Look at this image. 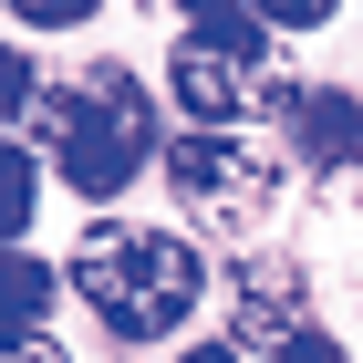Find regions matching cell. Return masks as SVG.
Instances as JSON below:
<instances>
[{"label":"cell","mask_w":363,"mask_h":363,"mask_svg":"<svg viewBox=\"0 0 363 363\" xmlns=\"http://www.w3.org/2000/svg\"><path fill=\"white\" fill-rule=\"evenodd\" d=\"M62 280L84 291V311L114 342H167L187 333V311L208 301V259L177 228H135V218H94L62 259Z\"/></svg>","instance_id":"1"},{"label":"cell","mask_w":363,"mask_h":363,"mask_svg":"<svg viewBox=\"0 0 363 363\" xmlns=\"http://www.w3.org/2000/svg\"><path fill=\"white\" fill-rule=\"evenodd\" d=\"M31 135H42V156L62 167V187L94 197V208L125 197L156 167V104H145V84L125 62H84L73 84L31 94Z\"/></svg>","instance_id":"2"},{"label":"cell","mask_w":363,"mask_h":363,"mask_svg":"<svg viewBox=\"0 0 363 363\" xmlns=\"http://www.w3.org/2000/svg\"><path fill=\"white\" fill-rule=\"evenodd\" d=\"M167 187L187 197L208 228H250V218H270V197H280V156L250 145L239 125H187V135L167 145Z\"/></svg>","instance_id":"3"},{"label":"cell","mask_w":363,"mask_h":363,"mask_svg":"<svg viewBox=\"0 0 363 363\" xmlns=\"http://www.w3.org/2000/svg\"><path fill=\"white\" fill-rule=\"evenodd\" d=\"M311 333V301H301V270L291 259H239L228 270V342L239 353H291V342Z\"/></svg>","instance_id":"4"},{"label":"cell","mask_w":363,"mask_h":363,"mask_svg":"<svg viewBox=\"0 0 363 363\" xmlns=\"http://www.w3.org/2000/svg\"><path fill=\"white\" fill-rule=\"evenodd\" d=\"M167 94H177L187 125H250L259 114V62H228V52H208V42H177Z\"/></svg>","instance_id":"5"},{"label":"cell","mask_w":363,"mask_h":363,"mask_svg":"<svg viewBox=\"0 0 363 363\" xmlns=\"http://www.w3.org/2000/svg\"><path fill=\"white\" fill-rule=\"evenodd\" d=\"M291 104V145H301L311 167H363V104L333 84H311V94H280Z\"/></svg>","instance_id":"6"},{"label":"cell","mask_w":363,"mask_h":363,"mask_svg":"<svg viewBox=\"0 0 363 363\" xmlns=\"http://www.w3.org/2000/svg\"><path fill=\"white\" fill-rule=\"evenodd\" d=\"M177 21H187V42H208L228 62H270V21L250 0H177Z\"/></svg>","instance_id":"7"},{"label":"cell","mask_w":363,"mask_h":363,"mask_svg":"<svg viewBox=\"0 0 363 363\" xmlns=\"http://www.w3.org/2000/svg\"><path fill=\"white\" fill-rule=\"evenodd\" d=\"M52 291H62V270H42V259L11 239V250H0V333H42Z\"/></svg>","instance_id":"8"},{"label":"cell","mask_w":363,"mask_h":363,"mask_svg":"<svg viewBox=\"0 0 363 363\" xmlns=\"http://www.w3.org/2000/svg\"><path fill=\"white\" fill-rule=\"evenodd\" d=\"M31 208H42V156L0 135V250H11V239L31 228Z\"/></svg>","instance_id":"9"},{"label":"cell","mask_w":363,"mask_h":363,"mask_svg":"<svg viewBox=\"0 0 363 363\" xmlns=\"http://www.w3.org/2000/svg\"><path fill=\"white\" fill-rule=\"evenodd\" d=\"M104 0H11V21H31V31H73V21H94Z\"/></svg>","instance_id":"10"},{"label":"cell","mask_w":363,"mask_h":363,"mask_svg":"<svg viewBox=\"0 0 363 363\" xmlns=\"http://www.w3.org/2000/svg\"><path fill=\"white\" fill-rule=\"evenodd\" d=\"M250 11H259L270 31H322V21L342 11V0H250Z\"/></svg>","instance_id":"11"},{"label":"cell","mask_w":363,"mask_h":363,"mask_svg":"<svg viewBox=\"0 0 363 363\" xmlns=\"http://www.w3.org/2000/svg\"><path fill=\"white\" fill-rule=\"evenodd\" d=\"M31 94H42V84H31V62L0 42V125H11V114H31Z\"/></svg>","instance_id":"12"},{"label":"cell","mask_w":363,"mask_h":363,"mask_svg":"<svg viewBox=\"0 0 363 363\" xmlns=\"http://www.w3.org/2000/svg\"><path fill=\"white\" fill-rule=\"evenodd\" d=\"M0 363H62L52 333H0Z\"/></svg>","instance_id":"13"},{"label":"cell","mask_w":363,"mask_h":363,"mask_svg":"<svg viewBox=\"0 0 363 363\" xmlns=\"http://www.w3.org/2000/svg\"><path fill=\"white\" fill-rule=\"evenodd\" d=\"M280 363H353V353H342L333 333H301V342H291V353H280Z\"/></svg>","instance_id":"14"},{"label":"cell","mask_w":363,"mask_h":363,"mask_svg":"<svg viewBox=\"0 0 363 363\" xmlns=\"http://www.w3.org/2000/svg\"><path fill=\"white\" fill-rule=\"evenodd\" d=\"M177 363H250V353H239V342H187Z\"/></svg>","instance_id":"15"}]
</instances>
